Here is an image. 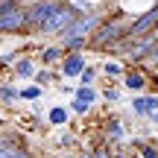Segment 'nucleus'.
<instances>
[{"instance_id": "6", "label": "nucleus", "mask_w": 158, "mask_h": 158, "mask_svg": "<svg viewBox=\"0 0 158 158\" xmlns=\"http://www.w3.org/2000/svg\"><path fill=\"white\" fill-rule=\"evenodd\" d=\"M132 111H135L138 117H152L158 111V94H138L135 100H132Z\"/></svg>"}, {"instance_id": "5", "label": "nucleus", "mask_w": 158, "mask_h": 158, "mask_svg": "<svg viewBox=\"0 0 158 158\" xmlns=\"http://www.w3.org/2000/svg\"><path fill=\"white\" fill-rule=\"evenodd\" d=\"M85 68H88V62H85V53H64V59L59 62V70H62L64 79H79Z\"/></svg>"}, {"instance_id": "16", "label": "nucleus", "mask_w": 158, "mask_h": 158, "mask_svg": "<svg viewBox=\"0 0 158 158\" xmlns=\"http://www.w3.org/2000/svg\"><path fill=\"white\" fill-rule=\"evenodd\" d=\"M44 94V88H38V85H27V88H18V100H38V97Z\"/></svg>"}, {"instance_id": "4", "label": "nucleus", "mask_w": 158, "mask_h": 158, "mask_svg": "<svg viewBox=\"0 0 158 158\" xmlns=\"http://www.w3.org/2000/svg\"><path fill=\"white\" fill-rule=\"evenodd\" d=\"M59 3H62V0H59ZM59 3H47V0L27 3V32H29V29H41V23L59 9Z\"/></svg>"}, {"instance_id": "14", "label": "nucleus", "mask_w": 158, "mask_h": 158, "mask_svg": "<svg viewBox=\"0 0 158 158\" xmlns=\"http://www.w3.org/2000/svg\"><path fill=\"white\" fill-rule=\"evenodd\" d=\"M102 73H106V76H114V79H123L126 64H123V62H117V59H108V62L102 64Z\"/></svg>"}, {"instance_id": "23", "label": "nucleus", "mask_w": 158, "mask_h": 158, "mask_svg": "<svg viewBox=\"0 0 158 158\" xmlns=\"http://www.w3.org/2000/svg\"><path fill=\"white\" fill-rule=\"evenodd\" d=\"M147 120H149V123H155V126H158V111L152 114V117H147Z\"/></svg>"}, {"instance_id": "17", "label": "nucleus", "mask_w": 158, "mask_h": 158, "mask_svg": "<svg viewBox=\"0 0 158 158\" xmlns=\"http://www.w3.org/2000/svg\"><path fill=\"white\" fill-rule=\"evenodd\" d=\"M35 85L47 91V85H53V70L50 68H38V73H35Z\"/></svg>"}, {"instance_id": "11", "label": "nucleus", "mask_w": 158, "mask_h": 158, "mask_svg": "<svg viewBox=\"0 0 158 158\" xmlns=\"http://www.w3.org/2000/svg\"><path fill=\"white\" fill-rule=\"evenodd\" d=\"M62 59H64V50H62V47H44V53H41V64H44V68L62 62Z\"/></svg>"}, {"instance_id": "1", "label": "nucleus", "mask_w": 158, "mask_h": 158, "mask_svg": "<svg viewBox=\"0 0 158 158\" xmlns=\"http://www.w3.org/2000/svg\"><path fill=\"white\" fill-rule=\"evenodd\" d=\"M129 23H132V18L129 15H108V18H102V23L97 27V32L91 35V47L94 50H108V47H114V44H120V41L126 38V32H129Z\"/></svg>"}, {"instance_id": "13", "label": "nucleus", "mask_w": 158, "mask_h": 158, "mask_svg": "<svg viewBox=\"0 0 158 158\" xmlns=\"http://www.w3.org/2000/svg\"><path fill=\"white\" fill-rule=\"evenodd\" d=\"M68 3L73 6V9L79 12V15H85V12H100L97 6H102L106 0H68Z\"/></svg>"}, {"instance_id": "19", "label": "nucleus", "mask_w": 158, "mask_h": 158, "mask_svg": "<svg viewBox=\"0 0 158 158\" xmlns=\"http://www.w3.org/2000/svg\"><path fill=\"white\" fill-rule=\"evenodd\" d=\"M0 100L3 102H15L18 100V88L15 85H0Z\"/></svg>"}, {"instance_id": "21", "label": "nucleus", "mask_w": 158, "mask_h": 158, "mask_svg": "<svg viewBox=\"0 0 158 158\" xmlns=\"http://www.w3.org/2000/svg\"><path fill=\"white\" fill-rule=\"evenodd\" d=\"M70 111H73V114H88V111H91V106L73 97V100H70Z\"/></svg>"}, {"instance_id": "15", "label": "nucleus", "mask_w": 158, "mask_h": 158, "mask_svg": "<svg viewBox=\"0 0 158 158\" xmlns=\"http://www.w3.org/2000/svg\"><path fill=\"white\" fill-rule=\"evenodd\" d=\"M106 135L111 138V141H123V135H126V126L120 123V120H108V126H106Z\"/></svg>"}, {"instance_id": "22", "label": "nucleus", "mask_w": 158, "mask_h": 158, "mask_svg": "<svg viewBox=\"0 0 158 158\" xmlns=\"http://www.w3.org/2000/svg\"><path fill=\"white\" fill-rule=\"evenodd\" d=\"M111 158H135V152H126V149H111Z\"/></svg>"}, {"instance_id": "9", "label": "nucleus", "mask_w": 158, "mask_h": 158, "mask_svg": "<svg viewBox=\"0 0 158 158\" xmlns=\"http://www.w3.org/2000/svg\"><path fill=\"white\" fill-rule=\"evenodd\" d=\"M73 97H76V100H82V102H88V106H97L102 94L97 91V85H76V88H73Z\"/></svg>"}, {"instance_id": "7", "label": "nucleus", "mask_w": 158, "mask_h": 158, "mask_svg": "<svg viewBox=\"0 0 158 158\" xmlns=\"http://www.w3.org/2000/svg\"><path fill=\"white\" fill-rule=\"evenodd\" d=\"M123 88L135 91V94L147 91V88H149V76L143 73V68H138V70H126V73H123Z\"/></svg>"}, {"instance_id": "8", "label": "nucleus", "mask_w": 158, "mask_h": 158, "mask_svg": "<svg viewBox=\"0 0 158 158\" xmlns=\"http://www.w3.org/2000/svg\"><path fill=\"white\" fill-rule=\"evenodd\" d=\"M15 73L21 76V79H35V73H38V64H35L29 56H18V59H15Z\"/></svg>"}, {"instance_id": "10", "label": "nucleus", "mask_w": 158, "mask_h": 158, "mask_svg": "<svg viewBox=\"0 0 158 158\" xmlns=\"http://www.w3.org/2000/svg\"><path fill=\"white\" fill-rule=\"evenodd\" d=\"M132 152L135 158H158V147L152 141H132Z\"/></svg>"}, {"instance_id": "2", "label": "nucleus", "mask_w": 158, "mask_h": 158, "mask_svg": "<svg viewBox=\"0 0 158 158\" xmlns=\"http://www.w3.org/2000/svg\"><path fill=\"white\" fill-rule=\"evenodd\" d=\"M27 6L21 0H0V32H23Z\"/></svg>"}, {"instance_id": "18", "label": "nucleus", "mask_w": 158, "mask_h": 158, "mask_svg": "<svg viewBox=\"0 0 158 158\" xmlns=\"http://www.w3.org/2000/svg\"><path fill=\"white\" fill-rule=\"evenodd\" d=\"M97 73H100V70H97L94 64H88V68L82 70V76H79V85H94L97 82Z\"/></svg>"}, {"instance_id": "3", "label": "nucleus", "mask_w": 158, "mask_h": 158, "mask_svg": "<svg viewBox=\"0 0 158 158\" xmlns=\"http://www.w3.org/2000/svg\"><path fill=\"white\" fill-rule=\"evenodd\" d=\"M76 18H79V12L68 3V0H62V3H59V9L53 12L44 23H41L38 32H41V35H64V32H68V27L76 21Z\"/></svg>"}, {"instance_id": "12", "label": "nucleus", "mask_w": 158, "mask_h": 158, "mask_svg": "<svg viewBox=\"0 0 158 158\" xmlns=\"http://www.w3.org/2000/svg\"><path fill=\"white\" fill-rule=\"evenodd\" d=\"M68 117H70V108H62V106H53L50 114H47V120H50L53 126H64V123H68Z\"/></svg>"}, {"instance_id": "24", "label": "nucleus", "mask_w": 158, "mask_h": 158, "mask_svg": "<svg viewBox=\"0 0 158 158\" xmlns=\"http://www.w3.org/2000/svg\"><path fill=\"white\" fill-rule=\"evenodd\" d=\"M47 3H59V0H47Z\"/></svg>"}, {"instance_id": "20", "label": "nucleus", "mask_w": 158, "mask_h": 158, "mask_svg": "<svg viewBox=\"0 0 158 158\" xmlns=\"http://www.w3.org/2000/svg\"><path fill=\"white\" fill-rule=\"evenodd\" d=\"M100 94L106 97L108 102H120V100H123V91H120V88H106V91H100Z\"/></svg>"}]
</instances>
